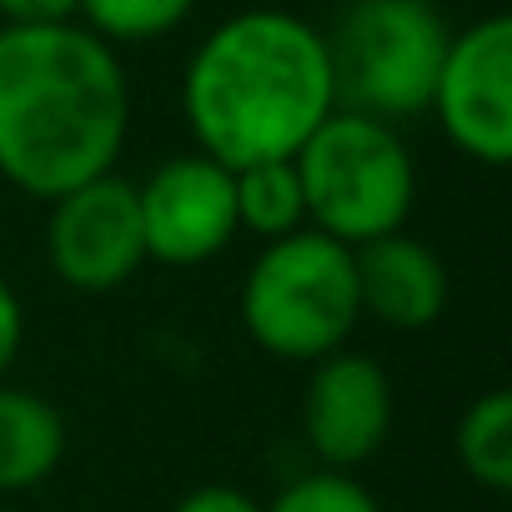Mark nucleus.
Listing matches in <instances>:
<instances>
[{"instance_id":"14","label":"nucleus","mask_w":512,"mask_h":512,"mask_svg":"<svg viewBox=\"0 0 512 512\" xmlns=\"http://www.w3.org/2000/svg\"><path fill=\"white\" fill-rule=\"evenodd\" d=\"M191 11L196 0H76V21L106 46H141L171 36Z\"/></svg>"},{"instance_id":"19","label":"nucleus","mask_w":512,"mask_h":512,"mask_svg":"<svg viewBox=\"0 0 512 512\" xmlns=\"http://www.w3.org/2000/svg\"><path fill=\"white\" fill-rule=\"evenodd\" d=\"M0 512H6V507H0Z\"/></svg>"},{"instance_id":"8","label":"nucleus","mask_w":512,"mask_h":512,"mask_svg":"<svg viewBox=\"0 0 512 512\" xmlns=\"http://www.w3.org/2000/svg\"><path fill=\"white\" fill-rule=\"evenodd\" d=\"M141 236H146V262L161 267H201L231 246L236 226V191L231 171L201 151L166 156L141 186Z\"/></svg>"},{"instance_id":"18","label":"nucleus","mask_w":512,"mask_h":512,"mask_svg":"<svg viewBox=\"0 0 512 512\" xmlns=\"http://www.w3.org/2000/svg\"><path fill=\"white\" fill-rule=\"evenodd\" d=\"M21 342H26V307H21L16 287L0 277V377L21 357Z\"/></svg>"},{"instance_id":"17","label":"nucleus","mask_w":512,"mask_h":512,"mask_svg":"<svg viewBox=\"0 0 512 512\" xmlns=\"http://www.w3.org/2000/svg\"><path fill=\"white\" fill-rule=\"evenodd\" d=\"M0 21L6 26H71L76 0H0Z\"/></svg>"},{"instance_id":"7","label":"nucleus","mask_w":512,"mask_h":512,"mask_svg":"<svg viewBox=\"0 0 512 512\" xmlns=\"http://www.w3.org/2000/svg\"><path fill=\"white\" fill-rule=\"evenodd\" d=\"M427 111L477 166L512 161V21L487 16L447 41Z\"/></svg>"},{"instance_id":"13","label":"nucleus","mask_w":512,"mask_h":512,"mask_svg":"<svg viewBox=\"0 0 512 512\" xmlns=\"http://www.w3.org/2000/svg\"><path fill=\"white\" fill-rule=\"evenodd\" d=\"M452 452L462 462V472L487 487V492H507L512 487V392L492 387L482 392L452 432Z\"/></svg>"},{"instance_id":"12","label":"nucleus","mask_w":512,"mask_h":512,"mask_svg":"<svg viewBox=\"0 0 512 512\" xmlns=\"http://www.w3.org/2000/svg\"><path fill=\"white\" fill-rule=\"evenodd\" d=\"M231 191H236V226L251 236L277 241V236H292L307 226V196H302V176H297L292 156L236 166Z\"/></svg>"},{"instance_id":"3","label":"nucleus","mask_w":512,"mask_h":512,"mask_svg":"<svg viewBox=\"0 0 512 512\" xmlns=\"http://www.w3.org/2000/svg\"><path fill=\"white\" fill-rule=\"evenodd\" d=\"M362 322L352 246L302 226L256 251L241 282L246 337L282 362H322Z\"/></svg>"},{"instance_id":"4","label":"nucleus","mask_w":512,"mask_h":512,"mask_svg":"<svg viewBox=\"0 0 512 512\" xmlns=\"http://www.w3.org/2000/svg\"><path fill=\"white\" fill-rule=\"evenodd\" d=\"M292 161L312 231L342 246H362L407 226L417 201V166L392 121L337 106Z\"/></svg>"},{"instance_id":"5","label":"nucleus","mask_w":512,"mask_h":512,"mask_svg":"<svg viewBox=\"0 0 512 512\" xmlns=\"http://www.w3.org/2000/svg\"><path fill=\"white\" fill-rule=\"evenodd\" d=\"M447 41L452 31L427 0H357L327 36L337 106L377 121L422 116Z\"/></svg>"},{"instance_id":"1","label":"nucleus","mask_w":512,"mask_h":512,"mask_svg":"<svg viewBox=\"0 0 512 512\" xmlns=\"http://www.w3.org/2000/svg\"><path fill=\"white\" fill-rule=\"evenodd\" d=\"M131 91L116 51L71 26H0V176L36 201L116 171Z\"/></svg>"},{"instance_id":"11","label":"nucleus","mask_w":512,"mask_h":512,"mask_svg":"<svg viewBox=\"0 0 512 512\" xmlns=\"http://www.w3.org/2000/svg\"><path fill=\"white\" fill-rule=\"evenodd\" d=\"M66 457V417L51 397L0 382V497L41 487Z\"/></svg>"},{"instance_id":"9","label":"nucleus","mask_w":512,"mask_h":512,"mask_svg":"<svg viewBox=\"0 0 512 512\" xmlns=\"http://www.w3.org/2000/svg\"><path fill=\"white\" fill-rule=\"evenodd\" d=\"M392 432V377L367 352H327L312 367V382L302 392V437L307 447L337 467L352 472L382 452Z\"/></svg>"},{"instance_id":"6","label":"nucleus","mask_w":512,"mask_h":512,"mask_svg":"<svg viewBox=\"0 0 512 512\" xmlns=\"http://www.w3.org/2000/svg\"><path fill=\"white\" fill-rule=\"evenodd\" d=\"M46 262L61 287L86 292V297L126 287L146 267L136 181L101 171L71 186L66 196H56L51 221H46Z\"/></svg>"},{"instance_id":"10","label":"nucleus","mask_w":512,"mask_h":512,"mask_svg":"<svg viewBox=\"0 0 512 512\" xmlns=\"http://www.w3.org/2000/svg\"><path fill=\"white\" fill-rule=\"evenodd\" d=\"M352 262H357L362 317L392 332H427L447 312V267L427 241L387 231L377 241L352 246Z\"/></svg>"},{"instance_id":"16","label":"nucleus","mask_w":512,"mask_h":512,"mask_svg":"<svg viewBox=\"0 0 512 512\" xmlns=\"http://www.w3.org/2000/svg\"><path fill=\"white\" fill-rule=\"evenodd\" d=\"M171 512H262V502L231 482H206V487H191Z\"/></svg>"},{"instance_id":"15","label":"nucleus","mask_w":512,"mask_h":512,"mask_svg":"<svg viewBox=\"0 0 512 512\" xmlns=\"http://www.w3.org/2000/svg\"><path fill=\"white\" fill-rule=\"evenodd\" d=\"M262 512H382V502L352 472L322 467V472H307V477L287 482Z\"/></svg>"},{"instance_id":"2","label":"nucleus","mask_w":512,"mask_h":512,"mask_svg":"<svg viewBox=\"0 0 512 512\" xmlns=\"http://www.w3.org/2000/svg\"><path fill=\"white\" fill-rule=\"evenodd\" d=\"M332 111L337 76L327 36L272 6L236 11L206 31L181 76V116L196 151L226 171L297 156Z\"/></svg>"}]
</instances>
